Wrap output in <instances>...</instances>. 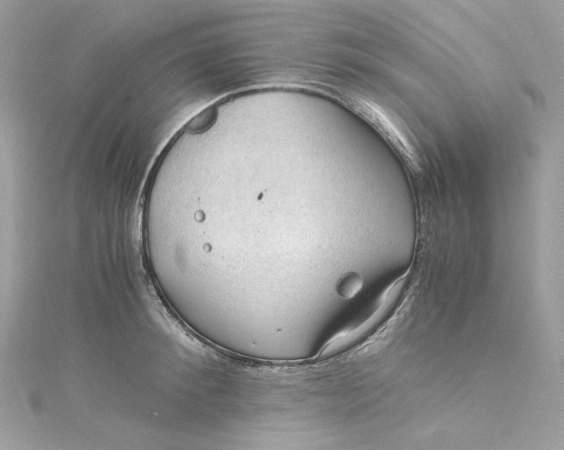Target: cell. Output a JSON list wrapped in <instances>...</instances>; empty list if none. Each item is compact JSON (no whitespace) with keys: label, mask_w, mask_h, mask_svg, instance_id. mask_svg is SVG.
Segmentation results:
<instances>
[{"label":"cell","mask_w":564,"mask_h":450,"mask_svg":"<svg viewBox=\"0 0 564 450\" xmlns=\"http://www.w3.org/2000/svg\"><path fill=\"white\" fill-rule=\"evenodd\" d=\"M363 287L361 277L357 274H351L344 277L339 283V295L344 298L350 299L358 295Z\"/></svg>","instance_id":"2"},{"label":"cell","mask_w":564,"mask_h":450,"mask_svg":"<svg viewBox=\"0 0 564 450\" xmlns=\"http://www.w3.org/2000/svg\"><path fill=\"white\" fill-rule=\"evenodd\" d=\"M405 281L406 275H402L378 292L357 318L344 325L326 340L318 353L319 358L337 355L365 338L394 304Z\"/></svg>","instance_id":"1"}]
</instances>
